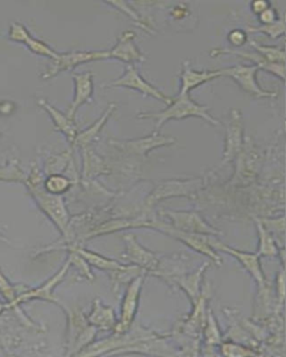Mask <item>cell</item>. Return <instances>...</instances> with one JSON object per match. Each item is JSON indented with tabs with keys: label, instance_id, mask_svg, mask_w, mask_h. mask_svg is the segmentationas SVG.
I'll return each mask as SVG.
<instances>
[{
	"label": "cell",
	"instance_id": "obj_1",
	"mask_svg": "<svg viewBox=\"0 0 286 357\" xmlns=\"http://www.w3.org/2000/svg\"><path fill=\"white\" fill-rule=\"evenodd\" d=\"M44 176L40 167H33L26 178L25 184L29 192L36 201L37 206L55 225L65 240V245L72 243L73 231L70 225V217L62 195H52L44 189Z\"/></svg>",
	"mask_w": 286,
	"mask_h": 357
},
{
	"label": "cell",
	"instance_id": "obj_2",
	"mask_svg": "<svg viewBox=\"0 0 286 357\" xmlns=\"http://www.w3.org/2000/svg\"><path fill=\"white\" fill-rule=\"evenodd\" d=\"M188 117H198L206 122L211 123V126H220V121L209 113L207 105H202L195 102L190 98V94H178L172 98V103L167 105L166 109L160 112H144L137 114L140 120H155L156 131H159L165 123L172 120H183Z\"/></svg>",
	"mask_w": 286,
	"mask_h": 357
},
{
	"label": "cell",
	"instance_id": "obj_3",
	"mask_svg": "<svg viewBox=\"0 0 286 357\" xmlns=\"http://www.w3.org/2000/svg\"><path fill=\"white\" fill-rule=\"evenodd\" d=\"M68 316L66 351L68 355H79L94 343L98 329L91 325L86 316L79 310H66Z\"/></svg>",
	"mask_w": 286,
	"mask_h": 357
},
{
	"label": "cell",
	"instance_id": "obj_4",
	"mask_svg": "<svg viewBox=\"0 0 286 357\" xmlns=\"http://www.w3.org/2000/svg\"><path fill=\"white\" fill-rule=\"evenodd\" d=\"M152 229L163 232V234H167V236L174 238V239L179 240L181 243H185L188 248H190L191 250L196 251L198 254L208 257L211 261L215 262L219 267L223 265L222 257L219 256L218 251L211 245V239H209L211 236L180 231V230H177V229L170 226L169 223L159 220V219H156L153 221Z\"/></svg>",
	"mask_w": 286,
	"mask_h": 357
},
{
	"label": "cell",
	"instance_id": "obj_5",
	"mask_svg": "<svg viewBox=\"0 0 286 357\" xmlns=\"http://www.w3.org/2000/svg\"><path fill=\"white\" fill-rule=\"evenodd\" d=\"M204 187V178H196L190 180H170L159 184L148 195L144 204V209L148 213H152L156 204L165 199L181 198L195 195L198 190Z\"/></svg>",
	"mask_w": 286,
	"mask_h": 357
},
{
	"label": "cell",
	"instance_id": "obj_6",
	"mask_svg": "<svg viewBox=\"0 0 286 357\" xmlns=\"http://www.w3.org/2000/svg\"><path fill=\"white\" fill-rule=\"evenodd\" d=\"M146 275H148L146 273H140L126 284V289L121 304L120 318L113 332L115 334H123L128 332L135 323V316L139 310V303H140L141 290H142L143 282Z\"/></svg>",
	"mask_w": 286,
	"mask_h": 357
},
{
	"label": "cell",
	"instance_id": "obj_7",
	"mask_svg": "<svg viewBox=\"0 0 286 357\" xmlns=\"http://www.w3.org/2000/svg\"><path fill=\"white\" fill-rule=\"evenodd\" d=\"M107 59V50H92V52H68L59 53L57 59H51V64L43 74L44 81H48L61 73L73 70L75 67L86 64L91 61H104Z\"/></svg>",
	"mask_w": 286,
	"mask_h": 357
},
{
	"label": "cell",
	"instance_id": "obj_8",
	"mask_svg": "<svg viewBox=\"0 0 286 357\" xmlns=\"http://www.w3.org/2000/svg\"><path fill=\"white\" fill-rule=\"evenodd\" d=\"M161 215L166 217L169 225L180 231L206 236H220L222 232L211 226L198 211H177V210H160Z\"/></svg>",
	"mask_w": 286,
	"mask_h": 357
},
{
	"label": "cell",
	"instance_id": "obj_9",
	"mask_svg": "<svg viewBox=\"0 0 286 357\" xmlns=\"http://www.w3.org/2000/svg\"><path fill=\"white\" fill-rule=\"evenodd\" d=\"M70 267H72V260H70V257H68V260L64 262V265L61 267V269H59L54 276L48 279L47 282H44L42 286L37 288H24V289L20 291V295L17 296L16 301H15L13 310L22 312V310H20V308H18L20 304H23V303H26V301H35V299H42V301H50L52 304L59 305V306L62 307V304L59 303V299L54 295V289L64 280Z\"/></svg>",
	"mask_w": 286,
	"mask_h": 357
},
{
	"label": "cell",
	"instance_id": "obj_10",
	"mask_svg": "<svg viewBox=\"0 0 286 357\" xmlns=\"http://www.w3.org/2000/svg\"><path fill=\"white\" fill-rule=\"evenodd\" d=\"M218 70L219 75L226 76L235 82L244 92L255 96V98H275L276 93L262 89L256 81V74L259 67L255 65H235V66L222 68Z\"/></svg>",
	"mask_w": 286,
	"mask_h": 357
},
{
	"label": "cell",
	"instance_id": "obj_11",
	"mask_svg": "<svg viewBox=\"0 0 286 357\" xmlns=\"http://www.w3.org/2000/svg\"><path fill=\"white\" fill-rule=\"evenodd\" d=\"M126 243V250L122 254V258L129 262L130 265L137 266L148 275H152L160 265V255L156 254L149 249L144 248L135 234H126L123 236Z\"/></svg>",
	"mask_w": 286,
	"mask_h": 357
},
{
	"label": "cell",
	"instance_id": "obj_12",
	"mask_svg": "<svg viewBox=\"0 0 286 357\" xmlns=\"http://www.w3.org/2000/svg\"><path fill=\"white\" fill-rule=\"evenodd\" d=\"M110 143H111L113 148L118 149L119 151H122L124 153L137 156H146L152 150L174 144L176 139L172 137L161 135L159 131H155L150 135L140 137V139H126V141L111 139Z\"/></svg>",
	"mask_w": 286,
	"mask_h": 357
},
{
	"label": "cell",
	"instance_id": "obj_13",
	"mask_svg": "<svg viewBox=\"0 0 286 357\" xmlns=\"http://www.w3.org/2000/svg\"><path fill=\"white\" fill-rule=\"evenodd\" d=\"M224 152H223V165L239 158L244 149V126L243 116L239 109L230 111L229 121L226 124V137H225Z\"/></svg>",
	"mask_w": 286,
	"mask_h": 357
},
{
	"label": "cell",
	"instance_id": "obj_14",
	"mask_svg": "<svg viewBox=\"0 0 286 357\" xmlns=\"http://www.w3.org/2000/svg\"><path fill=\"white\" fill-rule=\"evenodd\" d=\"M109 86L133 89L137 92L142 93L143 95L151 96L156 100H160L166 105H169L172 102V98H169L168 95L161 92L160 89L156 87L155 85L146 81L133 65H126L123 75L119 77L118 79L111 82Z\"/></svg>",
	"mask_w": 286,
	"mask_h": 357
},
{
	"label": "cell",
	"instance_id": "obj_15",
	"mask_svg": "<svg viewBox=\"0 0 286 357\" xmlns=\"http://www.w3.org/2000/svg\"><path fill=\"white\" fill-rule=\"evenodd\" d=\"M209 239H211V243L213 248L217 251H224L225 254L234 257L244 267L245 271L255 279V282L261 287L265 286V276H264L263 269H262L261 257L258 256L256 252L252 254V252L233 248L230 245H225L220 240L216 239L213 236H211Z\"/></svg>",
	"mask_w": 286,
	"mask_h": 357
},
{
	"label": "cell",
	"instance_id": "obj_16",
	"mask_svg": "<svg viewBox=\"0 0 286 357\" xmlns=\"http://www.w3.org/2000/svg\"><path fill=\"white\" fill-rule=\"evenodd\" d=\"M135 33L131 31H126L121 33L114 47L107 50V59H118L126 65L144 61L146 57L141 53L135 43Z\"/></svg>",
	"mask_w": 286,
	"mask_h": 357
},
{
	"label": "cell",
	"instance_id": "obj_17",
	"mask_svg": "<svg viewBox=\"0 0 286 357\" xmlns=\"http://www.w3.org/2000/svg\"><path fill=\"white\" fill-rule=\"evenodd\" d=\"M8 38L12 42L20 43L25 45L26 47L31 50V53L36 55L44 56L50 59H57L59 53L53 48L50 47L46 43L42 42L40 39L31 36L27 28L20 22H13L8 31Z\"/></svg>",
	"mask_w": 286,
	"mask_h": 357
},
{
	"label": "cell",
	"instance_id": "obj_18",
	"mask_svg": "<svg viewBox=\"0 0 286 357\" xmlns=\"http://www.w3.org/2000/svg\"><path fill=\"white\" fill-rule=\"evenodd\" d=\"M223 55H235L241 57V59L250 61L254 63L253 65L259 67V70H266L272 73L273 75L278 76L282 81L286 79V65L285 64H272L266 59H264L261 54L250 53L247 50H232V48H215L211 50V57H218Z\"/></svg>",
	"mask_w": 286,
	"mask_h": 357
},
{
	"label": "cell",
	"instance_id": "obj_19",
	"mask_svg": "<svg viewBox=\"0 0 286 357\" xmlns=\"http://www.w3.org/2000/svg\"><path fill=\"white\" fill-rule=\"evenodd\" d=\"M74 93L73 102L68 109V115L72 119H75L76 112L84 104L89 103L94 93V82H93L92 72L73 73Z\"/></svg>",
	"mask_w": 286,
	"mask_h": 357
},
{
	"label": "cell",
	"instance_id": "obj_20",
	"mask_svg": "<svg viewBox=\"0 0 286 357\" xmlns=\"http://www.w3.org/2000/svg\"><path fill=\"white\" fill-rule=\"evenodd\" d=\"M220 77L218 70H195L190 61H183L180 73V94H190L197 87Z\"/></svg>",
	"mask_w": 286,
	"mask_h": 357
},
{
	"label": "cell",
	"instance_id": "obj_21",
	"mask_svg": "<svg viewBox=\"0 0 286 357\" xmlns=\"http://www.w3.org/2000/svg\"><path fill=\"white\" fill-rule=\"evenodd\" d=\"M59 248L75 251L77 254L81 255L92 267L98 268L100 271H109L110 273L123 271L130 266V264H122L118 260L110 259V258L102 256L98 252L89 250V249L84 248L83 245L77 243H68V245H62Z\"/></svg>",
	"mask_w": 286,
	"mask_h": 357
},
{
	"label": "cell",
	"instance_id": "obj_22",
	"mask_svg": "<svg viewBox=\"0 0 286 357\" xmlns=\"http://www.w3.org/2000/svg\"><path fill=\"white\" fill-rule=\"evenodd\" d=\"M38 105L44 111L47 112V114L51 116L55 130L59 133H62L70 144H73L76 137L79 135V128H77L75 119L68 116V113L64 114L62 112L59 111L55 106L48 103L47 100H38Z\"/></svg>",
	"mask_w": 286,
	"mask_h": 357
},
{
	"label": "cell",
	"instance_id": "obj_23",
	"mask_svg": "<svg viewBox=\"0 0 286 357\" xmlns=\"http://www.w3.org/2000/svg\"><path fill=\"white\" fill-rule=\"evenodd\" d=\"M87 319L91 325L104 332H114L119 321L112 307L104 305L98 298L93 301L92 310L90 315L87 316Z\"/></svg>",
	"mask_w": 286,
	"mask_h": 357
},
{
	"label": "cell",
	"instance_id": "obj_24",
	"mask_svg": "<svg viewBox=\"0 0 286 357\" xmlns=\"http://www.w3.org/2000/svg\"><path fill=\"white\" fill-rule=\"evenodd\" d=\"M209 265H211L209 262H205V264H202V267L198 268L194 273H185L183 276L179 277L172 282V286H177L187 294L193 304H195L202 296L200 284H202V276H204V273L207 271Z\"/></svg>",
	"mask_w": 286,
	"mask_h": 357
},
{
	"label": "cell",
	"instance_id": "obj_25",
	"mask_svg": "<svg viewBox=\"0 0 286 357\" xmlns=\"http://www.w3.org/2000/svg\"><path fill=\"white\" fill-rule=\"evenodd\" d=\"M115 109H116V104H109L107 109H105L102 116L100 117L94 124H92L91 128H87L86 131L79 133L75 141H74V146H75V148L77 146V148L81 149V150L82 149L89 148V145L92 143L93 139L98 137V134L100 133V131L104 128L105 123L107 122L110 116L113 114V112L115 111Z\"/></svg>",
	"mask_w": 286,
	"mask_h": 357
},
{
	"label": "cell",
	"instance_id": "obj_26",
	"mask_svg": "<svg viewBox=\"0 0 286 357\" xmlns=\"http://www.w3.org/2000/svg\"><path fill=\"white\" fill-rule=\"evenodd\" d=\"M255 220L256 230L258 234V249L256 254L261 257H269L275 258L280 255V249L275 243L274 238L269 232V229L265 227L261 219H254Z\"/></svg>",
	"mask_w": 286,
	"mask_h": 357
},
{
	"label": "cell",
	"instance_id": "obj_27",
	"mask_svg": "<svg viewBox=\"0 0 286 357\" xmlns=\"http://www.w3.org/2000/svg\"><path fill=\"white\" fill-rule=\"evenodd\" d=\"M250 46L261 54L264 59H266L272 64H285L286 55L285 48L275 47V46H267V45H262L255 40H248Z\"/></svg>",
	"mask_w": 286,
	"mask_h": 357
},
{
	"label": "cell",
	"instance_id": "obj_28",
	"mask_svg": "<svg viewBox=\"0 0 286 357\" xmlns=\"http://www.w3.org/2000/svg\"><path fill=\"white\" fill-rule=\"evenodd\" d=\"M44 189L52 195H63L65 192H68L70 188L72 187L73 181L68 176L59 174V173H54L46 176L44 180Z\"/></svg>",
	"mask_w": 286,
	"mask_h": 357
},
{
	"label": "cell",
	"instance_id": "obj_29",
	"mask_svg": "<svg viewBox=\"0 0 286 357\" xmlns=\"http://www.w3.org/2000/svg\"><path fill=\"white\" fill-rule=\"evenodd\" d=\"M202 333H204V337H205V343L207 347H213V346L222 344V334H220V331H219L216 318L213 315V312L211 310H207V317H206L205 326L202 329Z\"/></svg>",
	"mask_w": 286,
	"mask_h": 357
},
{
	"label": "cell",
	"instance_id": "obj_30",
	"mask_svg": "<svg viewBox=\"0 0 286 357\" xmlns=\"http://www.w3.org/2000/svg\"><path fill=\"white\" fill-rule=\"evenodd\" d=\"M84 152V176L86 178H92V176H98L105 173L107 170V165L101 158H98L96 153H93L92 151L89 150V148L82 149Z\"/></svg>",
	"mask_w": 286,
	"mask_h": 357
},
{
	"label": "cell",
	"instance_id": "obj_31",
	"mask_svg": "<svg viewBox=\"0 0 286 357\" xmlns=\"http://www.w3.org/2000/svg\"><path fill=\"white\" fill-rule=\"evenodd\" d=\"M26 176L22 170L18 161L9 162L8 165L0 167V181L23 182L25 183Z\"/></svg>",
	"mask_w": 286,
	"mask_h": 357
},
{
	"label": "cell",
	"instance_id": "obj_32",
	"mask_svg": "<svg viewBox=\"0 0 286 357\" xmlns=\"http://www.w3.org/2000/svg\"><path fill=\"white\" fill-rule=\"evenodd\" d=\"M23 289V287H17V286H14L12 282H9L7 277L3 275L1 267H0V295L3 296L5 301H6L8 310H13L15 301Z\"/></svg>",
	"mask_w": 286,
	"mask_h": 357
},
{
	"label": "cell",
	"instance_id": "obj_33",
	"mask_svg": "<svg viewBox=\"0 0 286 357\" xmlns=\"http://www.w3.org/2000/svg\"><path fill=\"white\" fill-rule=\"evenodd\" d=\"M219 351H220V354L228 357H244L258 355L257 351H253L250 347H245V346L234 343V342H222V344L219 345Z\"/></svg>",
	"mask_w": 286,
	"mask_h": 357
},
{
	"label": "cell",
	"instance_id": "obj_34",
	"mask_svg": "<svg viewBox=\"0 0 286 357\" xmlns=\"http://www.w3.org/2000/svg\"><path fill=\"white\" fill-rule=\"evenodd\" d=\"M107 5L112 6L114 8L118 9V10L122 11L123 14H126V16L130 17L133 22L137 24V26H140L142 28L143 31H148V33H153L151 28L150 27L149 24L148 22H144V20L139 16L137 11L135 9L131 8V6L128 3H124V1H112V3H107Z\"/></svg>",
	"mask_w": 286,
	"mask_h": 357
},
{
	"label": "cell",
	"instance_id": "obj_35",
	"mask_svg": "<svg viewBox=\"0 0 286 357\" xmlns=\"http://www.w3.org/2000/svg\"><path fill=\"white\" fill-rule=\"evenodd\" d=\"M247 31L248 33H266L267 36L271 37V38H278L286 31L285 16L282 20L275 22L274 24H271V25H261L258 27L247 28Z\"/></svg>",
	"mask_w": 286,
	"mask_h": 357
},
{
	"label": "cell",
	"instance_id": "obj_36",
	"mask_svg": "<svg viewBox=\"0 0 286 357\" xmlns=\"http://www.w3.org/2000/svg\"><path fill=\"white\" fill-rule=\"evenodd\" d=\"M70 160V151H68V153H63L61 154V155L53 156V158L48 159L47 161L45 162V167H44L45 170L44 171L47 172V176H50V174H54V173H59V174H62L65 167H68Z\"/></svg>",
	"mask_w": 286,
	"mask_h": 357
},
{
	"label": "cell",
	"instance_id": "obj_37",
	"mask_svg": "<svg viewBox=\"0 0 286 357\" xmlns=\"http://www.w3.org/2000/svg\"><path fill=\"white\" fill-rule=\"evenodd\" d=\"M68 257L72 260V266H75L76 269L79 271L81 275H83V277L89 279V280L94 279V275H93L92 271H91L90 264L81 255L77 254L75 251L68 250Z\"/></svg>",
	"mask_w": 286,
	"mask_h": 357
},
{
	"label": "cell",
	"instance_id": "obj_38",
	"mask_svg": "<svg viewBox=\"0 0 286 357\" xmlns=\"http://www.w3.org/2000/svg\"><path fill=\"white\" fill-rule=\"evenodd\" d=\"M228 40L235 47H241V46L248 42V36H247V33H245L244 31L234 29V31L228 33Z\"/></svg>",
	"mask_w": 286,
	"mask_h": 357
},
{
	"label": "cell",
	"instance_id": "obj_39",
	"mask_svg": "<svg viewBox=\"0 0 286 357\" xmlns=\"http://www.w3.org/2000/svg\"><path fill=\"white\" fill-rule=\"evenodd\" d=\"M258 20L262 22V25H271L278 20V15L272 7H269L266 10L263 11L261 15H258Z\"/></svg>",
	"mask_w": 286,
	"mask_h": 357
},
{
	"label": "cell",
	"instance_id": "obj_40",
	"mask_svg": "<svg viewBox=\"0 0 286 357\" xmlns=\"http://www.w3.org/2000/svg\"><path fill=\"white\" fill-rule=\"evenodd\" d=\"M269 7H271V3H267V1H262V0H259V1L257 0V1L250 3V8H252L253 13L257 15V16L261 15L263 11L269 9Z\"/></svg>",
	"mask_w": 286,
	"mask_h": 357
},
{
	"label": "cell",
	"instance_id": "obj_41",
	"mask_svg": "<svg viewBox=\"0 0 286 357\" xmlns=\"http://www.w3.org/2000/svg\"><path fill=\"white\" fill-rule=\"evenodd\" d=\"M284 130H285V134H286V120L284 121Z\"/></svg>",
	"mask_w": 286,
	"mask_h": 357
},
{
	"label": "cell",
	"instance_id": "obj_42",
	"mask_svg": "<svg viewBox=\"0 0 286 357\" xmlns=\"http://www.w3.org/2000/svg\"><path fill=\"white\" fill-rule=\"evenodd\" d=\"M0 135H1V132H0Z\"/></svg>",
	"mask_w": 286,
	"mask_h": 357
},
{
	"label": "cell",
	"instance_id": "obj_43",
	"mask_svg": "<svg viewBox=\"0 0 286 357\" xmlns=\"http://www.w3.org/2000/svg\"><path fill=\"white\" fill-rule=\"evenodd\" d=\"M285 18H286V14H285Z\"/></svg>",
	"mask_w": 286,
	"mask_h": 357
},
{
	"label": "cell",
	"instance_id": "obj_44",
	"mask_svg": "<svg viewBox=\"0 0 286 357\" xmlns=\"http://www.w3.org/2000/svg\"><path fill=\"white\" fill-rule=\"evenodd\" d=\"M285 40H286V38H285Z\"/></svg>",
	"mask_w": 286,
	"mask_h": 357
}]
</instances>
